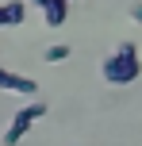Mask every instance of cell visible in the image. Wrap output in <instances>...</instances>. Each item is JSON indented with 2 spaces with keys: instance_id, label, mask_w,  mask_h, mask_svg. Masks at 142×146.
<instances>
[{
  "instance_id": "obj_1",
  "label": "cell",
  "mask_w": 142,
  "mask_h": 146,
  "mask_svg": "<svg viewBox=\"0 0 142 146\" xmlns=\"http://www.w3.org/2000/svg\"><path fill=\"white\" fill-rule=\"evenodd\" d=\"M108 85H131V81H138L142 73V58H138V46L135 42H119L112 54L104 58V66H100Z\"/></svg>"
},
{
  "instance_id": "obj_2",
  "label": "cell",
  "mask_w": 142,
  "mask_h": 146,
  "mask_svg": "<svg viewBox=\"0 0 142 146\" xmlns=\"http://www.w3.org/2000/svg\"><path fill=\"white\" fill-rule=\"evenodd\" d=\"M42 115H46V104H42V100H35V104H27V108H19V111L12 115V123H8V131H4V146L23 142V135H27Z\"/></svg>"
},
{
  "instance_id": "obj_3",
  "label": "cell",
  "mask_w": 142,
  "mask_h": 146,
  "mask_svg": "<svg viewBox=\"0 0 142 146\" xmlns=\"http://www.w3.org/2000/svg\"><path fill=\"white\" fill-rule=\"evenodd\" d=\"M0 88H4V92H19V96H35V92H38V85H35L31 77L12 73V69H4V66H0Z\"/></svg>"
},
{
  "instance_id": "obj_4",
  "label": "cell",
  "mask_w": 142,
  "mask_h": 146,
  "mask_svg": "<svg viewBox=\"0 0 142 146\" xmlns=\"http://www.w3.org/2000/svg\"><path fill=\"white\" fill-rule=\"evenodd\" d=\"M65 15H69V0H54V4L42 8V23H46V27H61Z\"/></svg>"
},
{
  "instance_id": "obj_5",
  "label": "cell",
  "mask_w": 142,
  "mask_h": 146,
  "mask_svg": "<svg viewBox=\"0 0 142 146\" xmlns=\"http://www.w3.org/2000/svg\"><path fill=\"white\" fill-rule=\"evenodd\" d=\"M69 54H73V46H69V42H54V46H46V50H42V62H50V66H61Z\"/></svg>"
},
{
  "instance_id": "obj_6",
  "label": "cell",
  "mask_w": 142,
  "mask_h": 146,
  "mask_svg": "<svg viewBox=\"0 0 142 146\" xmlns=\"http://www.w3.org/2000/svg\"><path fill=\"white\" fill-rule=\"evenodd\" d=\"M4 15H8V27H19L23 15H27V4L23 0H12V4H4Z\"/></svg>"
},
{
  "instance_id": "obj_7",
  "label": "cell",
  "mask_w": 142,
  "mask_h": 146,
  "mask_svg": "<svg viewBox=\"0 0 142 146\" xmlns=\"http://www.w3.org/2000/svg\"><path fill=\"white\" fill-rule=\"evenodd\" d=\"M131 19H135V23H142V4H131Z\"/></svg>"
},
{
  "instance_id": "obj_8",
  "label": "cell",
  "mask_w": 142,
  "mask_h": 146,
  "mask_svg": "<svg viewBox=\"0 0 142 146\" xmlns=\"http://www.w3.org/2000/svg\"><path fill=\"white\" fill-rule=\"evenodd\" d=\"M0 27H8V15H4V4H0Z\"/></svg>"
},
{
  "instance_id": "obj_9",
  "label": "cell",
  "mask_w": 142,
  "mask_h": 146,
  "mask_svg": "<svg viewBox=\"0 0 142 146\" xmlns=\"http://www.w3.org/2000/svg\"><path fill=\"white\" fill-rule=\"evenodd\" d=\"M31 4H38V8H46V4H54V0H31Z\"/></svg>"
}]
</instances>
